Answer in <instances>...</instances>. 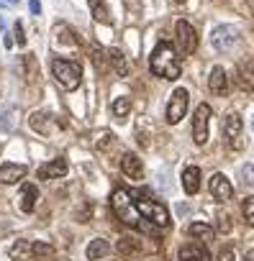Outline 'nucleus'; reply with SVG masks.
I'll use <instances>...</instances> for the list:
<instances>
[{"mask_svg":"<svg viewBox=\"0 0 254 261\" xmlns=\"http://www.w3.org/2000/svg\"><path fill=\"white\" fill-rule=\"evenodd\" d=\"M149 69L152 74L162 77V80H177L180 72H182V64H180V57L175 51V46L170 41H159L152 51V59H149Z\"/></svg>","mask_w":254,"mask_h":261,"instance_id":"obj_1","label":"nucleus"},{"mask_svg":"<svg viewBox=\"0 0 254 261\" xmlns=\"http://www.w3.org/2000/svg\"><path fill=\"white\" fill-rule=\"evenodd\" d=\"M110 207H113V213H116V218H118L121 223L131 225V228H139V223L144 220V218L136 213V205H134L131 192H129V190H123V187L113 192V197H110Z\"/></svg>","mask_w":254,"mask_h":261,"instance_id":"obj_2","label":"nucleus"},{"mask_svg":"<svg viewBox=\"0 0 254 261\" xmlns=\"http://www.w3.org/2000/svg\"><path fill=\"white\" fill-rule=\"evenodd\" d=\"M131 197H134L136 213H139L144 220L154 223L157 228H167V225L172 223V220H170V213H167V207H165L162 202H157V200H147V197H142V195H136V192H131Z\"/></svg>","mask_w":254,"mask_h":261,"instance_id":"obj_3","label":"nucleus"},{"mask_svg":"<svg viewBox=\"0 0 254 261\" xmlns=\"http://www.w3.org/2000/svg\"><path fill=\"white\" fill-rule=\"evenodd\" d=\"M52 72L57 77V82L64 90H77L82 82V67L72 59H54L52 62Z\"/></svg>","mask_w":254,"mask_h":261,"instance_id":"obj_4","label":"nucleus"},{"mask_svg":"<svg viewBox=\"0 0 254 261\" xmlns=\"http://www.w3.org/2000/svg\"><path fill=\"white\" fill-rule=\"evenodd\" d=\"M239 44V31L228 23H221L211 31V46L218 51V54H228L234 46Z\"/></svg>","mask_w":254,"mask_h":261,"instance_id":"obj_5","label":"nucleus"},{"mask_svg":"<svg viewBox=\"0 0 254 261\" xmlns=\"http://www.w3.org/2000/svg\"><path fill=\"white\" fill-rule=\"evenodd\" d=\"M208 123H211V105L200 102L193 115V139L198 146H205V141H208Z\"/></svg>","mask_w":254,"mask_h":261,"instance_id":"obj_6","label":"nucleus"},{"mask_svg":"<svg viewBox=\"0 0 254 261\" xmlns=\"http://www.w3.org/2000/svg\"><path fill=\"white\" fill-rule=\"evenodd\" d=\"M185 113H188V90H175L172 95H170V102H167V110H165V118H167V123L170 125H175V123H180L182 118H185Z\"/></svg>","mask_w":254,"mask_h":261,"instance_id":"obj_7","label":"nucleus"},{"mask_svg":"<svg viewBox=\"0 0 254 261\" xmlns=\"http://www.w3.org/2000/svg\"><path fill=\"white\" fill-rule=\"evenodd\" d=\"M175 34H177V44H180L182 54H193L198 49V34H195V29L188 21H177Z\"/></svg>","mask_w":254,"mask_h":261,"instance_id":"obj_8","label":"nucleus"},{"mask_svg":"<svg viewBox=\"0 0 254 261\" xmlns=\"http://www.w3.org/2000/svg\"><path fill=\"white\" fill-rule=\"evenodd\" d=\"M208 192H211V197H213L216 202H226V200H231L234 187H231V182H228L226 174L216 172V174L208 179Z\"/></svg>","mask_w":254,"mask_h":261,"instance_id":"obj_9","label":"nucleus"},{"mask_svg":"<svg viewBox=\"0 0 254 261\" xmlns=\"http://www.w3.org/2000/svg\"><path fill=\"white\" fill-rule=\"evenodd\" d=\"M67 159L64 156H57V159H52V162H47V164H41L39 167V179H59V177H64L67 174Z\"/></svg>","mask_w":254,"mask_h":261,"instance_id":"obj_10","label":"nucleus"},{"mask_svg":"<svg viewBox=\"0 0 254 261\" xmlns=\"http://www.w3.org/2000/svg\"><path fill=\"white\" fill-rule=\"evenodd\" d=\"M121 169H123V174L129 177V179H142V177H144V164H142V159H139L136 154H131V151H126V154L121 156Z\"/></svg>","mask_w":254,"mask_h":261,"instance_id":"obj_11","label":"nucleus"},{"mask_svg":"<svg viewBox=\"0 0 254 261\" xmlns=\"http://www.w3.org/2000/svg\"><path fill=\"white\" fill-rule=\"evenodd\" d=\"M29 167L26 164H13V162H6L3 167H0V182L3 185H16L26 177Z\"/></svg>","mask_w":254,"mask_h":261,"instance_id":"obj_12","label":"nucleus"},{"mask_svg":"<svg viewBox=\"0 0 254 261\" xmlns=\"http://www.w3.org/2000/svg\"><path fill=\"white\" fill-rule=\"evenodd\" d=\"M208 87H211V92L218 95V97H226V95H228V77H226L223 67H213V69H211V74H208Z\"/></svg>","mask_w":254,"mask_h":261,"instance_id":"obj_13","label":"nucleus"},{"mask_svg":"<svg viewBox=\"0 0 254 261\" xmlns=\"http://www.w3.org/2000/svg\"><path fill=\"white\" fill-rule=\"evenodd\" d=\"M177 258L180 261H211V253L203 243H185L177 251Z\"/></svg>","mask_w":254,"mask_h":261,"instance_id":"obj_14","label":"nucleus"},{"mask_svg":"<svg viewBox=\"0 0 254 261\" xmlns=\"http://www.w3.org/2000/svg\"><path fill=\"white\" fill-rule=\"evenodd\" d=\"M241 130H244V123H241V118L236 115V113H228L226 118H223V136L234 144L236 139H241Z\"/></svg>","mask_w":254,"mask_h":261,"instance_id":"obj_15","label":"nucleus"},{"mask_svg":"<svg viewBox=\"0 0 254 261\" xmlns=\"http://www.w3.org/2000/svg\"><path fill=\"white\" fill-rule=\"evenodd\" d=\"M182 190L193 197L200 192V167H188L182 172Z\"/></svg>","mask_w":254,"mask_h":261,"instance_id":"obj_16","label":"nucleus"},{"mask_svg":"<svg viewBox=\"0 0 254 261\" xmlns=\"http://www.w3.org/2000/svg\"><path fill=\"white\" fill-rule=\"evenodd\" d=\"M18 200H21L18 205H21L24 213H34V210H36V200H39V187L26 182V185L21 187V197H18Z\"/></svg>","mask_w":254,"mask_h":261,"instance_id":"obj_17","label":"nucleus"},{"mask_svg":"<svg viewBox=\"0 0 254 261\" xmlns=\"http://www.w3.org/2000/svg\"><path fill=\"white\" fill-rule=\"evenodd\" d=\"M18 110L13 105H0V128L6 130V134H11V130H16L18 125Z\"/></svg>","mask_w":254,"mask_h":261,"instance_id":"obj_18","label":"nucleus"},{"mask_svg":"<svg viewBox=\"0 0 254 261\" xmlns=\"http://www.w3.org/2000/svg\"><path fill=\"white\" fill-rule=\"evenodd\" d=\"M108 64L113 67V72H116L118 77L129 74V62H126V57H123L121 49H108Z\"/></svg>","mask_w":254,"mask_h":261,"instance_id":"obj_19","label":"nucleus"},{"mask_svg":"<svg viewBox=\"0 0 254 261\" xmlns=\"http://www.w3.org/2000/svg\"><path fill=\"white\" fill-rule=\"evenodd\" d=\"M108 251H110V243H108L105 238H93V241L87 243V251H85V253H87L90 261H98V258H103Z\"/></svg>","mask_w":254,"mask_h":261,"instance_id":"obj_20","label":"nucleus"},{"mask_svg":"<svg viewBox=\"0 0 254 261\" xmlns=\"http://www.w3.org/2000/svg\"><path fill=\"white\" fill-rule=\"evenodd\" d=\"M116 248H118L121 256H136V253L142 251V246H139V241H136L134 236H123V238H118Z\"/></svg>","mask_w":254,"mask_h":261,"instance_id":"obj_21","label":"nucleus"},{"mask_svg":"<svg viewBox=\"0 0 254 261\" xmlns=\"http://www.w3.org/2000/svg\"><path fill=\"white\" fill-rule=\"evenodd\" d=\"M54 256V246L47 243V241H31V258H39V261H47Z\"/></svg>","mask_w":254,"mask_h":261,"instance_id":"obj_22","label":"nucleus"},{"mask_svg":"<svg viewBox=\"0 0 254 261\" xmlns=\"http://www.w3.org/2000/svg\"><path fill=\"white\" fill-rule=\"evenodd\" d=\"M31 128L39 130L41 136H49V134H52V118H49L47 113H34V115H31Z\"/></svg>","mask_w":254,"mask_h":261,"instance_id":"obj_23","label":"nucleus"},{"mask_svg":"<svg viewBox=\"0 0 254 261\" xmlns=\"http://www.w3.org/2000/svg\"><path fill=\"white\" fill-rule=\"evenodd\" d=\"M110 110H113V115L118 120H126V118H129V113H131V97H116L113 105H110Z\"/></svg>","mask_w":254,"mask_h":261,"instance_id":"obj_24","label":"nucleus"},{"mask_svg":"<svg viewBox=\"0 0 254 261\" xmlns=\"http://www.w3.org/2000/svg\"><path fill=\"white\" fill-rule=\"evenodd\" d=\"M8 256H11V258H18V261L31 258V241H16V243L11 246Z\"/></svg>","mask_w":254,"mask_h":261,"instance_id":"obj_25","label":"nucleus"},{"mask_svg":"<svg viewBox=\"0 0 254 261\" xmlns=\"http://www.w3.org/2000/svg\"><path fill=\"white\" fill-rule=\"evenodd\" d=\"M239 82L244 90L254 92V62H246L241 69H239Z\"/></svg>","mask_w":254,"mask_h":261,"instance_id":"obj_26","label":"nucleus"},{"mask_svg":"<svg viewBox=\"0 0 254 261\" xmlns=\"http://www.w3.org/2000/svg\"><path fill=\"white\" fill-rule=\"evenodd\" d=\"M87 6H90V13L98 23H110V16H108V8L103 6V0H87Z\"/></svg>","mask_w":254,"mask_h":261,"instance_id":"obj_27","label":"nucleus"},{"mask_svg":"<svg viewBox=\"0 0 254 261\" xmlns=\"http://www.w3.org/2000/svg\"><path fill=\"white\" fill-rule=\"evenodd\" d=\"M90 57H93V64L100 69V72H105V62H108V51H103L98 44H93L90 46Z\"/></svg>","mask_w":254,"mask_h":261,"instance_id":"obj_28","label":"nucleus"},{"mask_svg":"<svg viewBox=\"0 0 254 261\" xmlns=\"http://www.w3.org/2000/svg\"><path fill=\"white\" fill-rule=\"evenodd\" d=\"M188 233L203 238V236H211V233H213V225H211V223H190V225H188Z\"/></svg>","mask_w":254,"mask_h":261,"instance_id":"obj_29","label":"nucleus"},{"mask_svg":"<svg viewBox=\"0 0 254 261\" xmlns=\"http://www.w3.org/2000/svg\"><path fill=\"white\" fill-rule=\"evenodd\" d=\"M241 213H244V220L249 225H254V195H249L244 202H241Z\"/></svg>","mask_w":254,"mask_h":261,"instance_id":"obj_30","label":"nucleus"},{"mask_svg":"<svg viewBox=\"0 0 254 261\" xmlns=\"http://www.w3.org/2000/svg\"><path fill=\"white\" fill-rule=\"evenodd\" d=\"M241 182L246 187H254V164H244L241 167Z\"/></svg>","mask_w":254,"mask_h":261,"instance_id":"obj_31","label":"nucleus"},{"mask_svg":"<svg viewBox=\"0 0 254 261\" xmlns=\"http://www.w3.org/2000/svg\"><path fill=\"white\" fill-rule=\"evenodd\" d=\"M13 36H16V41H18V46H26V34H24V26H21V21L13 26Z\"/></svg>","mask_w":254,"mask_h":261,"instance_id":"obj_32","label":"nucleus"},{"mask_svg":"<svg viewBox=\"0 0 254 261\" xmlns=\"http://www.w3.org/2000/svg\"><path fill=\"white\" fill-rule=\"evenodd\" d=\"M216 261H236V253H234V248H223L221 253H218V258Z\"/></svg>","mask_w":254,"mask_h":261,"instance_id":"obj_33","label":"nucleus"},{"mask_svg":"<svg viewBox=\"0 0 254 261\" xmlns=\"http://www.w3.org/2000/svg\"><path fill=\"white\" fill-rule=\"evenodd\" d=\"M29 8H31L34 16H41V3H39V0H29Z\"/></svg>","mask_w":254,"mask_h":261,"instance_id":"obj_34","label":"nucleus"},{"mask_svg":"<svg viewBox=\"0 0 254 261\" xmlns=\"http://www.w3.org/2000/svg\"><path fill=\"white\" fill-rule=\"evenodd\" d=\"M228 228H231V225H228V218H226V215H221V223H218V230H223V233H226Z\"/></svg>","mask_w":254,"mask_h":261,"instance_id":"obj_35","label":"nucleus"},{"mask_svg":"<svg viewBox=\"0 0 254 261\" xmlns=\"http://www.w3.org/2000/svg\"><path fill=\"white\" fill-rule=\"evenodd\" d=\"M18 3V0H0V6H6V8H13Z\"/></svg>","mask_w":254,"mask_h":261,"instance_id":"obj_36","label":"nucleus"},{"mask_svg":"<svg viewBox=\"0 0 254 261\" xmlns=\"http://www.w3.org/2000/svg\"><path fill=\"white\" fill-rule=\"evenodd\" d=\"M246 261H254V251H249V253H246Z\"/></svg>","mask_w":254,"mask_h":261,"instance_id":"obj_37","label":"nucleus"},{"mask_svg":"<svg viewBox=\"0 0 254 261\" xmlns=\"http://www.w3.org/2000/svg\"><path fill=\"white\" fill-rule=\"evenodd\" d=\"M175 3H185V0H175Z\"/></svg>","mask_w":254,"mask_h":261,"instance_id":"obj_38","label":"nucleus"}]
</instances>
